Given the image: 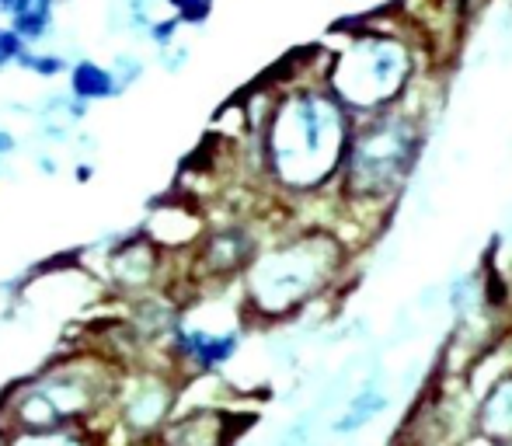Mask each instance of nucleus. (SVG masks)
<instances>
[{"label":"nucleus","instance_id":"16","mask_svg":"<svg viewBox=\"0 0 512 446\" xmlns=\"http://www.w3.org/2000/svg\"><path fill=\"white\" fill-rule=\"evenodd\" d=\"M164 4H168L171 11L178 14V21H182V25L199 28V25H206V21H209L216 0H164Z\"/></svg>","mask_w":512,"mask_h":446},{"label":"nucleus","instance_id":"11","mask_svg":"<svg viewBox=\"0 0 512 446\" xmlns=\"http://www.w3.org/2000/svg\"><path fill=\"white\" fill-rule=\"evenodd\" d=\"M391 405V394H387V384L380 377H370L356 387V394L349 398V405L338 412V419L331 422V433L338 436H356L359 429H366L373 419L387 412Z\"/></svg>","mask_w":512,"mask_h":446},{"label":"nucleus","instance_id":"24","mask_svg":"<svg viewBox=\"0 0 512 446\" xmlns=\"http://www.w3.org/2000/svg\"><path fill=\"white\" fill-rule=\"evenodd\" d=\"M14 4H18V0H0V18H11Z\"/></svg>","mask_w":512,"mask_h":446},{"label":"nucleus","instance_id":"20","mask_svg":"<svg viewBox=\"0 0 512 446\" xmlns=\"http://www.w3.org/2000/svg\"><path fill=\"white\" fill-rule=\"evenodd\" d=\"M272 446H310V436H307V426H293L286 429L283 436H279Z\"/></svg>","mask_w":512,"mask_h":446},{"label":"nucleus","instance_id":"8","mask_svg":"<svg viewBox=\"0 0 512 446\" xmlns=\"http://www.w3.org/2000/svg\"><path fill=\"white\" fill-rule=\"evenodd\" d=\"M471 443L512 446V363L481 384L471 401Z\"/></svg>","mask_w":512,"mask_h":446},{"label":"nucleus","instance_id":"15","mask_svg":"<svg viewBox=\"0 0 512 446\" xmlns=\"http://www.w3.org/2000/svg\"><path fill=\"white\" fill-rule=\"evenodd\" d=\"M18 67L35 77H46V81H53V77H60V74H70V63L63 60L60 53H39V49H32V46L21 53Z\"/></svg>","mask_w":512,"mask_h":446},{"label":"nucleus","instance_id":"14","mask_svg":"<svg viewBox=\"0 0 512 446\" xmlns=\"http://www.w3.org/2000/svg\"><path fill=\"white\" fill-rule=\"evenodd\" d=\"M0 446H95L88 426H56V429H11Z\"/></svg>","mask_w":512,"mask_h":446},{"label":"nucleus","instance_id":"10","mask_svg":"<svg viewBox=\"0 0 512 446\" xmlns=\"http://www.w3.org/2000/svg\"><path fill=\"white\" fill-rule=\"evenodd\" d=\"M258 255H262V248H258L255 234H251L248 227H241V223L213 230V234L206 237L203 248H199V258H203L206 272L213 279L244 276Z\"/></svg>","mask_w":512,"mask_h":446},{"label":"nucleus","instance_id":"2","mask_svg":"<svg viewBox=\"0 0 512 446\" xmlns=\"http://www.w3.org/2000/svg\"><path fill=\"white\" fill-rule=\"evenodd\" d=\"M425 143L429 115L411 102L359 119L335 185L338 210L366 230L384 227L422 164Z\"/></svg>","mask_w":512,"mask_h":446},{"label":"nucleus","instance_id":"23","mask_svg":"<svg viewBox=\"0 0 512 446\" xmlns=\"http://www.w3.org/2000/svg\"><path fill=\"white\" fill-rule=\"evenodd\" d=\"M39 168H42V175H56V161H53V157H42Z\"/></svg>","mask_w":512,"mask_h":446},{"label":"nucleus","instance_id":"6","mask_svg":"<svg viewBox=\"0 0 512 446\" xmlns=\"http://www.w3.org/2000/svg\"><path fill=\"white\" fill-rule=\"evenodd\" d=\"M171 352L178 363H185V370L196 377H213V373L227 370L237 359L244 345V328L241 325H199L192 318H178L171 325Z\"/></svg>","mask_w":512,"mask_h":446},{"label":"nucleus","instance_id":"9","mask_svg":"<svg viewBox=\"0 0 512 446\" xmlns=\"http://www.w3.org/2000/svg\"><path fill=\"white\" fill-rule=\"evenodd\" d=\"M178 391L171 380L147 373L133 384V391L122 394V422L133 436H157L175 415Z\"/></svg>","mask_w":512,"mask_h":446},{"label":"nucleus","instance_id":"18","mask_svg":"<svg viewBox=\"0 0 512 446\" xmlns=\"http://www.w3.org/2000/svg\"><path fill=\"white\" fill-rule=\"evenodd\" d=\"M178 32H182V21H178V14L147 21V39L154 42V46H161V49H171V42L178 39Z\"/></svg>","mask_w":512,"mask_h":446},{"label":"nucleus","instance_id":"3","mask_svg":"<svg viewBox=\"0 0 512 446\" xmlns=\"http://www.w3.org/2000/svg\"><path fill=\"white\" fill-rule=\"evenodd\" d=\"M349 269V244L331 227H304L265 248L244 272L241 314L279 325L328 297Z\"/></svg>","mask_w":512,"mask_h":446},{"label":"nucleus","instance_id":"1","mask_svg":"<svg viewBox=\"0 0 512 446\" xmlns=\"http://www.w3.org/2000/svg\"><path fill=\"white\" fill-rule=\"evenodd\" d=\"M356 122L328 88L321 67V77L290 84L265 109L258 126L262 171L286 196L314 199L335 192Z\"/></svg>","mask_w":512,"mask_h":446},{"label":"nucleus","instance_id":"5","mask_svg":"<svg viewBox=\"0 0 512 446\" xmlns=\"http://www.w3.org/2000/svg\"><path fill=\"white\" fill-rule=\"evenodd\" d=\"M115 394L98 366L63 363L53 370L35 373L25 384H14L0 398V422L11 429H56V426H88L91 415L105 408Z\"/></svg>","mask_w":512,"mask_h":446},{"label":"nucleus","instance_id":"13","mask_svg":"<svg viewBox=\"0 0 512 446\" xmlns=\"http://www.w3.org/2000/svg\"><path fill=\"white\" fill-rule=\"evenodd\" d=\"M53 14H56V0H18L7 21L25 39V46H39L53 32Z\"/></svg>","mask_w":512,"mask_h":446},{"label":"nucleus","instance_id":"4","mask_svg":"<svg viewBox=\"0 0 512 446\" xmlns=\"http://www.w3.org/2000/svg\"><path fill=\"white\" fill-rule=\"evenodd\" d=\"M418 74L415 39L394 25L345 28L342 46L324 56V81L356 119L411 102Z\"/></svg>","mask_w":512,"mask_h":446},{"label":"nucleus","instance_id":"19","mask_svg":"<svg viewBox=\"0 0 512 446\" xmlns=\"http://www.w3.org/2000/svg\"><path fill=\"white\" fill-rule=\"evenodd\" d=\"M112 70H115V77H119L122 88H129V84H133L136 77L143 74V63H140V60H129V56H119Z\"/></svg>","mask_w":512,"mask_h":446},{"label":"nucleus","instance_id":"7","mask_svg":"<svg viewBox=\"0 0 512 446\" xmlns=\"http://www.w3.org/2000/svg\"><path fill=\"white\" fill-rule=\"evenodd\" d=\"M248 426L251 415H237L227 408H192L171 415L168 426L150 436V446H237Z\"/></svg>","mask_w":512,"mask_h":446},{"label":"nucleus","instance_id":"22","mask_svg":"<svg viewBox=\"0 0 512 446\" xmlns=\"http://www.w3.org/2000/svg\"><path fill=\"white\" fill-rule=\"evenodd\" d=\"M91 175H95V171H91V164H77L74 178H81V182H91Z\"/></svg>","mask_w":512,"mask_h":446},{"label":"nucleus","instance_id":"21","mask_svg":"<svg viewBox=\"0 0 512 446\" xmlns=\"http://www.w3.org/2000/svg\"><path fill=\"white\" fill-rule=\"evenodd\" d=\"M18 150V140H14V133H7V129H0V157L14 154Z\"/></svg>","mask_w":512,"mask_h":446},{"label":"nucleus","instance_id":"12","mask_svg":"<svg viewBox=\"0 0 512 446\" xmlns=\"http://www.w3.org/2000/svg\"><path fill=\"white\" fill-rule=\"evenodd\" d=\"M122 91L126 88L119 84L112 67H102V63H95V60H77L74 67H70V95H74L77 102H84V105L108 102V98H119Z\"/></svg>","mask_w":512,"mask_h":446},{"label":"nucleus","instance_id":"17","mask_svg":"<svg viewBox=\"0 0 512 446\" xmlns=\"http://www.w3.org/2000/svg\"><path fill=\"white\" fill-rule=\"evenodd\" d=\"M25 39H21L18 32H14L11 25H0V70H7V67H18V60H21V53H25Z\"/></svg>","mask_w":512,"mask_h":446}]
</instances>
